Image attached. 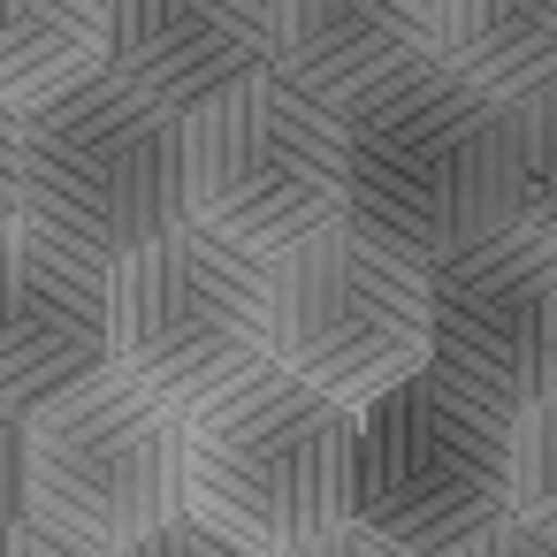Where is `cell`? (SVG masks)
<instances>
[{"mask_svg":"<svg viewBox=\"0 0 557 557\" xmlns=\"http://www.w3.org/2000/svg\"><path fill=\"white\" fill-rule=\"evenodd\" d=\"M100 374H115L108 268L24 214L0 222V405L32 420Z\"/></svg>","mask_w":557,"mask_h":557,"instance_id":"obj_10","label":"cell"},{"mask_svg":"<svg viewBox=\"0 0 557 557\" xmlns=\"http://www.w3.org/2000/svg\"><path fill=\"white\" fill-rule=\"evenodd\" d=\"M511 222L557 245V92L527 100L511 123Z\"/></svg>","mask_w":557,"mask_h":557,"instance_id":"obj_15","label":"cell"},{"mask_svg":"<svg viewBox=\"0 0 557 557\" xmlns=\"http://www.w3.org/2000/svg\"><path fill=\"white\" fill-rule=\"evenodd\" d=\"M108 70V0H0V108H47Z\"/></svg>","mask_w":557,"mask_h":557,"instance_id":"obj_14","label":"cell"},{"mask_svg":"<svg viewBox=\"0 0 557 557\" xmlns=\"http://www.w3.org/2000/svg\"><path fill=\"white\" fill-rule=\"evenodd\" d=\"M511 519L557 534V397L511 420Z\"/></svg>","mask_w":557,"mask_h":557,"instance_id":"obj_16","label":"cell"},{"mask_svg":"<svg viewBox=\"0 0 557 557\" xmlns=\"http://www.w3.org/2000/svg\"><path fill=\"white\" fill-rule=\"evenodd\" d=\"M0 557H100V549H85V542H70V534H54V527L24 519V527L0 534Z\"/></svg>","mask_w":557,"mask_h":557,"instance_id":"obj_21","label":"cell"},{"mask_svg":"<svg viewBox=\"0 0 557 557\" xmlns=\"http://www.w3.org/2000/svg\"><path fill=\"white\" fill-rule=\"evenodd\" d=\"M184 511L252 557L351 527V405L268 367L184 420Z\"/></svg>","mask_w":557,"mask_h":557,"instance_id":"obj_2","label":"cell"},{"mask_svg":"<svg viewBox=\"0 0 557 557\" xmlns=\"http://www.w3.org/2000/svg\"><path fill=\"white\" fill-rule=\"evenodd\" d=\"M275 70V0H108V77L184 123Z\"/></svg>","mask_w":557,"mask_h":557,"instance_id":"obj_11","label":"cell"},{"mask_svg":"<svg viewBox=\"0 0 557 557\" xmlns=\"http://www.w3.org/2000/svg\"><path fill=\"white\" fill-rule=\"evenodd\" d=\"M24 214V115L0 108V222Z\"/></svg>","mask_w":557,"mask_h":557,"instance_id":"obj_19","label":"cell"},{"mask_svg":"<svg viewBox=\"0 0 557 557\" xmlns=\"http://www.w3.org/2000/svg\"><path fill=\"white\" fill-rule=\"evenodd\" d=\"M290 557H405V549L382 542V534H367V527H336V534H321V542H306Z\"/></svg>","mask_w":557,"mask_h":557,"instance_id":"obj_22","label":"cell"},{"mask_svg":"<svg viewBox=\"0 0 557 557\" xmlns=\"http://www.w3.org/2000/svg\"><path fill=\"white\" fill-rule=\"evenodd\" d=\"M24 222L92 252L100 268L184 230V115L153 108L108 70L47 108H24Z\"/></svg>","mask_w":557,"mask_h":557,"instance_id":"obj_4","label":"cell"},{"mask_svg":"<svg viewBox=\"0 0 557 557\" xmlns=\"http://www.w3.org/2000/svg\"><path fill=\"white\" fill-rule=\"evenodd\" d=\"M268 290L275 367L351 412L428 367V268L359 222H329L268 260Z\"/></svg>","mask_w":557,"mask_h":557,"instance_id":"obj_7","label":"cell"},{"mask_svg":"<svg viewBox=\"0 0 557 557\" xmlns=\"http://www.w3.org/2000/svg\"><path fill=\"white\" fill-rule=\"evenodd\" d=\"M108 351L115 374L161 397L176 420L245 389L275 367L268 260L184 222L108 268Z\"/></svg>","mask_w":557,"mask_h":557,"instance_id":"obj_3","label":"cell"},{"mask_svg":"<svg viewBox=\"0 0 557 557\" xmlns=\"http://www.w3.org/2000/svg\"><path fill=\"white\" fill-rule=\"evenodd\" d=\"M184 199L199 230L283 260L313 230L344 222V108L313 100L283 70L199 108L184 123Z\"/></svg>","mask_w":557,"mask_h":557,"instance_id":"obj_6","label":"cell"},{"mask_svg":"<svg viewBox=\"0 0 557 557\" xmlns=\"http://www.w3.org/2000/svg\"><path fill=\"white\" fill-rule=\"evenodd\" d=\"M32 519L115 557L184 519V420L123 374L32 412Z\"/></svg>","mask_w":557,"mask_h":557,"instance_id":"obj_8","label":"cell"},{"mask_svg":"<svg viewBox=\"0 0 557 557\" xmlns=\"http://www.w3.org/2000/svg\"><path fill=\"white\" fill-rule=\"evenodd\" d=\"M283 77L329 108H359L443 62V0H275Z\"/></svg>","mask_w":557,"mask_h":557,"instance_id":"obj_12","label":"cell"},{"mask_svg":"<svg viewBox=\"0 0 557 557\" xmlns=\"http://www.w3.org/2000/svg\"><path fill=\"white\" fill-rule=\"evenodd\" d=\"M115 557H252V549H237L230 534H214L207 519H169L161 534H146V542H131V549H115Z\"/></svg>","mask_w":557,"mask_h":557,"instance_id":"obj_18","label":"cell"},{"mask_svg":"<svg viewBox=\"0 0 557 557\" xmlns=\"http://www.w3.org/2000/svg\"><path fill=\"white\" fill-rule=\"evenodd\" d=\"M511 123L458 70H420L344 108V222L435 268L443 252L511 222Z\"/></svg>","mask_w":557,"mask_h":557,"instance_id":"obj_1","label":"cell"},{"mask_svg":"<svg viewBox=\"0 0 557 557\" xmlns=\"http://www.w3.org/2000/svg\"><path fill=\"white\" fill-rule=\"evenodd\" d=\"M511 519V412L420 367L351 412V527L405 557H458Z\"/></svg>","mask_w":557,"mask_h":557,"instance_id":"obj_5","label":"cell"},{"mask_svg":"<svg viewBox=\"0 0 557 557\" xmlns=\"http://www.w3.org/2000/svg\"><path fill=\"white\" fill-rule=\"evenodd\" d=\"M443 70L504 108L557 92V0H443Z\"/></svg>","mask_w":557,"mask_h":557,"instance_id":"obj_13","label":"cell"},{"mask_svg":"<svg viewBox=\"0 0 557 557\" xmlns=\"http://www.w3.org/2000/svg\"><path fill=\"white\" fill-rule=\"evenodd\" d=\"M458 557H557V534H542V527H527V519H504L496 534L466 542Z\"/></svg>","mask_w":557,"mask_h":557,"instance_id":"obj_20","label":"cell"},{"mask_svg":"<svg viewBox=\"0 0 557 557\" xmlns=\"http://www.w3.org/2000/svg\"><path fill=\"white\" fill-rule=\"evenodd\" d=\"M428 367L496 412L557 397V245L504 222L428 268Z\"/></svg>","mask_w":557,"mask_h":557,"instance_id":"obj_9","label":"cell"},{"mask_svg":"<svg viewBox=\"0 0 557 557\" xmlns=\"http://www.w3.org/2000/svg\"><path fill=\"white\" fill-rule=\"evenodd\" d=\"M32 519V420L0 405V534Z\"/></svg>","mask_w":557,"mask_h":557,"instance_id":"obj_17","label":"cell"}]
</instances>
